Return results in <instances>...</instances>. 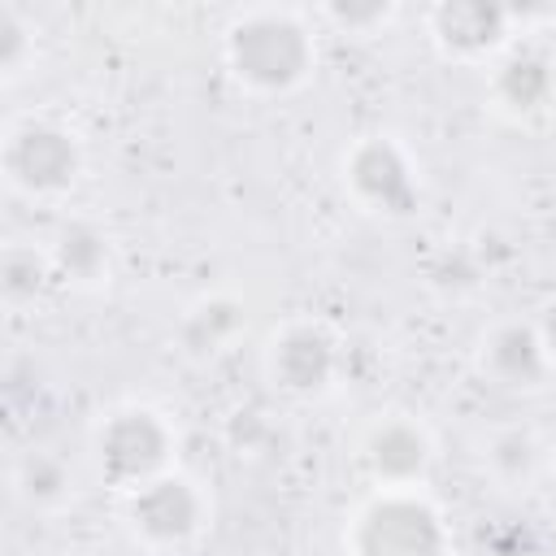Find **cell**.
<instances>
[{
  "mask_svg": "<svg viewBox=\"0 0 556 556\" xmlns=\"http://www.w3.org/2000/svg\"><path fill=\"white\" fill-rule=\"evenodd\" d=\"M486 460H491V469H495L504 482H517V478H530V469H534V460H539V443H534L526 430H504V434L491 439Z\"/></svg>",
  "mask_w": 556,
  "mask_h": 556,
  "instance_id": "16",
  "label": "cell"
},
{
  "mask_svg": "<svg viewBox=\"0 0 556 556\" xmlns=\"http://www.w3.org/2000/svg\"><path fill=\"white\" fill-rule=\"evenodd\" d=\"M313 35L287 9H252L226 30V61L252 91H291L313 70Z\"/></svg>",
  "mask_w": 556,
  "mask_h": 556,
  "instance_id": "1",
  "label": "cell"
},
{
  "mask_svg": "<svg viewBox=\"0 0 556 556\" xmlns=\"http://www.w3.org/2000/svg\"><path fill=\"white\" fill-rule=\"evenodd\" d=\"M508 22L513 9L486 0H443L430 9V35L456 61H478L495 52L508 39Z\"/></svg>",
  "mask_w": 556,
  "mask_h": 556,
  "instance_id": "8",
  "label": "cell"
},
{
  "mask_svg": "<svg viewBox=\"0 0 556 556\" xmlns=\"http://www.w3.org/2000/svg\"><path fill=\"white\" fill-rule=\"evenodd\" d=\"M30 56H35V39H30L26 17L13 4H0V70L17 74Z\"/></svg>",
  "mask_w": 556,
  "mask_h": 556,
  "instance_id": "17",
  "label": "cell"
},
{
  "mask_svg": "<svg viewBox=\"0 0 556 556\" xmlns=\"http://www.w3.org/2000/svg\"><path fill=\"white\" fill-rule=\"evenodd\" d=\"M52 278V261L35 248H22L13 243L4 256H0V291L9 304H30Z\"/></svg>",
  "mask_w": 556,
  "mask_h": 556,
  "instance_id": "15",
  "label": "cell"
},
{
  "mask_svg": "<svg viewBox=\"0 0 556 556\" xmlns=\"http://www.w3.org/2000/svg\"><path fill=\"white\" fill-rule=\"evenodd\" d=\"M343 178L352 187V195L387 217H408L421 204V187H417V169L408 161V152L395 139H361L348 161H343Z\"/></svg>",
  "mask_w": 556,
  "mask_h": 556,
  "instance_id": "5",
  "label": "cell"
},
{
  "mask_svg": "<svg viewBox=\"0 0 556 556\" xmlns=\"http://www.w3.org/2000/svg\"><path fill=\"white\" fill-rule=\"evenodd\" d=\"M491 91H495L500 109L513 113V117L543 113V109L552 104V96H556V65H552L539 48H513V52L495 65Z\"/></svg>",
  "mask_w": 556,
  "mask_h": 556,
  "instance_id": "11",
  "label": "cell"
},
{
  "mask_svg": "<svg viewBox=\"0 0 556 556\" xmlns=\"http://www.w3.org/2000/svg\"><path fill=\"white\" fill-rule=\"evenodd\" d=\"M391 13H395V9H391V4H378V0H374V4H352V0L343 4V0H339V4H326V9H321V17L334 22V26L348 30V35H369V30L387 26Z\"/></svg>",
  "mask_w": 556,
  "mask_h": 556,
  "instance_id": "18",
  "label": "cell"
},
{
  "mask_svg": "<svg viewBox=\"0 0 556 556\" xmlns=\"http://www.w3.org/2000/svg\"><path fill=\"white\" fill-rule=\"evenodd\" d=\"M78 165H83L78 139L56 122L30 117V122L13 126L9 139H4V174L26 195L70 191L74 178H78Z\"/></svg>",
  "mask_w": 556,
  "mask_h": 556,
  "instance_id": "4",
  "label": "cell"
},
{
  "mask_svg": "<svg viewBox=\"0 0 556 556\" xmlns=\"http://www.w3.org/2000/svg\"><path fill=\"white\" fill-rule=\"evenodd\" d=\"M348 547L352 556H447V526L417 491H382L352 521Z\"/></svg>",
  "mask_w": 556,
  "mask_h": 556,
  "instance_id": "2",
  "label": "cell"
},
{
  "mask_svg": "<svg viewBox=\"0 0 556 556\" xmlns=\"http://www.w3.org/2000/svg\"><path fill=\"white\" fill-rule=\"evenodd\" d=\"M52 274L70 282H100L109 274V239L91 222H65L48 248Z\"/></svg>",
  "mask_w": 556,
  "mask_h": 556,
  "instance_id": "12",
  "label": "cell"
},
{
  "mask_svg": "<svg viewBox=\"0 0 556 556\" xmlns=\"http://www.w3.org/2000/svg\"><path fill=\"white\" fill-rule=\"evenodd\" d=\"M539 339H543V348H547V356H552V365H556V304L543 313V321H539Z\"/></svg>",
  "mask_w": 556,
  "mask_h": 556,
  "instance_id": "19",
  "label": "cell"
},
{
  "mask_svg": "<svg viewBox=\"0 0 556 556\" xmlns=\"http://www.w3.org/2000/svg\"><path fill=\"white\" fill-rule=\"evenodd\" d=\"M243 330V304L230 300V295H213V300H200L187 321H182V343L195 352V356H208V352H222L235 334Z\"/></svg>",
  "mask_w": 556,
  "mask_h": 556,
  "instance_id": "13",
  "label": "cell"
},
{
  "mask_svg": "<svg viewBox=\"0 0 556 556\" xmlns=\"http://www.w3.org/2000/svg\"><path fill=\"white\" fill-rule=\"evenodd\" d=\"M365 465L387 491H413L430 469V439L408 417L378 421L365 439Z\"/></svg>",
  "mask_w": 556,
  "mask_h": 556,
  "instance_id": "9",
  "label": "cell"
},
{
  "mask_svg": "<svg viewBox=\"0 0 556 556\" xmlns=\"http://www.w3.org/2000/svg\"><path fill=\"white\" fill-rule=\"evenodd\" d=\"M169 452H174V430L152 408H122L96 434L100 473L113 486H126V491H135V486L169 473L165 469L169 465Z\"/></svg>",
  "mask_w": 556,
  "mask_h": 556,
  "instance_id": "3",
  "label": "cell"
},
{
  "mask_svg": "<svg viewBox=\"0 0 556 556\" xmlns=\"http://www.w3.org/2000/svg\"><path fill=\"white\" fill-rule=\"evenodd\" d=\"M126 517L152 547H182L204 526V495L182 473H161L130 491Z\"/></svg>",
  "mask_w": 556,
  "mask_h": 556,
  "instance_id": "6",
  "label": "cell"
},
{
  "mask_svg": "<svg viewBox=\"0 0 556 556\" xmlns=\"http://www.w3.org/2000/svg\"><path fill=\"white\" fill-rule=\"evenodd\" d=\"M13 486H17V495L30 508H52V504H61L70 495L74 478H70V469H65L61 456H52V452H26L13 465Z\"/></svg>",
  "mask_w": 556,
  "mask_h": 556,
  "instance_id": "14",
  "label": "cell"
},
{
  "mask_svg": "<svg viewBox=\"0 0 556 556\" xmlns=\"http://www.w3.org/2000/svg\"><path fill=\"white\" fill-rule=\"evenodd\" d=\"M547 508L556 513V473H552V482H547Z\"/></svg>",
  "mask_w": 556,
  "mask_h": 556,
  "instance_id": "20",
  "label": "cell"
},
{
  "mask_svg": "<svg viewBox=\"0 0 556 556\" xmlns=\"http://www.w3.org/2000/svg\"><path fill=\"white\" fill-rule=\"evenodd\" d=\"M339 374V343L317 321H295L269 343V378L287 395H317Z\"/></svg>",
  "mask_w": 556,
  "mask_h": 556,
  "instance_id": "7",
  "label": "cell"
},
{
  "mask_svg": "<svg viewBox=\"0 0 556 556\" xmlns=\"http://www.w3.org/2000/svg\"><path fill=\"white\" fill-rule=\"evenodd\" d=\"M482 369L513 391H534L547 382L552 374V356L539 339V326H521V321H504L486 334L482 343Z\"/></svg>",
  "mask_w": 556,
  "mask_h": 556,
  "instance_id": "10",
  "label": "cell"
}]
</instances>
